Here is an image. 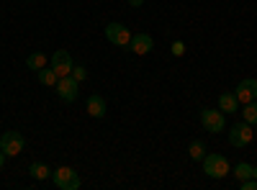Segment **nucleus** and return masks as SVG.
Returning a JSON list of instances; mask_svg holds the SVG:
<instances>
[{
    "label": "nucleus",
    "mask_w": 257,
    "mask_h": 190,
    "mask_svg": "<svg viewBox=\"0 0 257 190\" xmlns=\"http://www.w3.org/2000/svg\"><path fill=\"white\" fill-rule=\"evenodd\" d=\"M105 100L100 98V95H90L88 98V116H93V118H103L105 116Z\"/></svg>",
    "instance_id": "obj_12"
},
{
    "label": "nucleus",
    "mask_w": 257,
    "mask_h": 190,
    "mask_svg": "<svg viewBox=\"0 0 257 190\" xmlns=\"http://www.w3.org/2000/svg\"><path fill=\"white\" fill-rule=\"evenodd\" d=\"M49 67L59 75V77H67L72 75V67H75V62H72V54L70 52H64V49H57L49 59Z\"/></svg>",
    "instance_id": "obj_6"
},
{
    "label": "nucleus",
    "mask_w": 257,
    "mask_h": 190,
    "mask_svg": "<svg viewBox=\"0 0 257 190\" xmlns=\"http://www.w3.org/2000/svg\"><path fill=\"white\" fill-rule=\"evenodd\" d=\"M201 162H203V172L208 177H213V180H221V177H226L231 172L229 170V159L224 154H206Z\"/></svg>",
    "instance_id": "obj_1"
},
{
    "label": "nucleus",
    "mask_w": 257,
    "mask_h": 190,
    "mask_svg": "<svg viewBox=\"0 0 257 190\" xmlns=\"http://www.w3.org/2000/svg\"><path fill=\"white\" fill-rule=\"evenodd\" d=\"M29 172H31L34 180H47V177H52L54 170H49V167L41 164V162H31V164H29Z\"/></svg>",
    "instance_id": "obj_13"
},
{
    "label": "nucleus",
    "mask_w": 257,
    "mask_h": 190,
    "mask_svg": "<svg viewBox=\"0 0 257 190\" xmlns=\"http://www.w3.org/2000/svg\"><path fill=\"white\" fill-rule=\"evenodd\" d=\"M128 6H134V8H139V6H144V0H128Z\"/></svg>",
    "instance_id": "obj_22"
},
{
    "label": "nucleus",
    "mask_w": 257,
    "mask_h": 190,
    "mask_svg": "<svg viewBox=\"0 0 257 190\" xmlns=\"http://www.w3.org/2000/svg\"><path fill=\"white\" fill-rule=\"evenodd\" d=\"M234 95H237V100H239L242 105L249 103V100H254V98H257V80H252V77L242 80L239 85H237V90H234Z\"/></svg>",
    "instance_id": "obj_10"
},
{
    "label": "nucleus",
    "mask_w": 257,
    "mask_h": 190,
    "mask_svg": "<svg viewBox=\"0 0 257 190\" xmlns=\"http://www.w3.org/2000/svg\"><path fill=\"white\" fill-rule=\"evenodd\" d=\"M26 67L29 70H41V67H47V54H41V52H31L29 57H26Z\"/></svg>",
    "instance_id": "obj_15"
},
{
    "label": "nucleus",
    "mask_w": 257,
    "mask_h": 190,
    "mask_svg": "<svg viewBox=\"0 0 257 190\" xmlns=\"http://www.w3.org/2000/svg\"><path fill=\"white\" fill-rule=\"evenodd\" d=\"M72 77L77 80V82H82V80H88V70H85V67H72Z\"/></svg>",
    "instance_id": "obj_19"
},
{
    "label": "nucleus",
    "mask_w": 257,
    "mask_h": 190,
    "mask_svg": "<svg viewBox=\"0 0 257 190\" xmlns=\"http://www.w3.org/2000/svg\"><path fill=\"white\" fill-rule=\"evenodd\" d=\"M52 180L59 190H77L82 182H80V175L72 170V167H59V170L52 172Z\"/></svg>",
    "instance_id": "obj_3"
},
{
    "label": "nucleus",
    "mask_w": 257,
    "mask_h": 190,
    "mask_svg": "<svg viewBox=\"0 0 257 190\" xmlns=\"http://www.w3.org/2000/svg\"><path fill=\"white\" fill-rule=\"evenodd\" d=\"M239 187H242V190H257V180H254V177L242 180V182H239Z\"/></svg>",
    "instance_id": "obj_20"
},
{
    "label": "nucleus",
    "mask_w": 257,
    "mask_h": 190,
    "mask_svg": "<svg viewBox=\"0 0 257 190\" xmlns=\"http://www.w3.org/2000/svg\"><path fill=\"white\" fill-rule=\"evenodd\" d=\"M219 111H224V113H237V111H239L237 95H234V93H221V95H219Z\"/></svg>",
    "instance_id": "obj_11"
},
{
    "label": "nucleus",
    "mask_w": 257,
    "mask_h": 190,
    "mask_svg": "<svg viewBox=\"0 0 257 190\" xmlns=\"http://www.w3.org/2000/svg\"><path fill=\"white\" fill-rule=\"evenodd\" d=\"M254 136H257V131H254Z\"/></svg>",
    "instance_id": "obj_25"
},
{
    "label": "nucleus",
    "mask_w": 257,
    "mask_h": 190,
    "mask_svg": "<svg viewBox=\"0 0 257 190\" xmlns=\"http://www.w3.org/2000/svg\"><path fill=\"white\" fill-rule=\"evenodd\" d=\"M254 139V131H252V123L242 121V123H234L231 131H229V144L237 146V149H244V146H249Z\"/></svg>",
    "instance_id": "obj_2"
},
{
    "label": "nucleus",
    "mask_w": 257,
    "mask_h": 190,
    "mask_svg": "<svg viewBox=\"0 0 257 190\" xmlns=\"http://www.w3.org/2000/svg\"><path fill=\"white\" fill-rule=\"evenodd\" d=\"M128 49H132L134 54H149L155 49V39L149 34H134L132 41H128Z\"/></svg>",
    "instance_id": "obj_9"
},
{
    "label": "nucleus",
    "mask_w": 257,
    "mask_h": 190,
    "mask_svg": "<svg viewBox=\"0 0 257 190\" xmlns=\"http://www.w3.org/2000/svg\"><path fill=\"white\" fill-rule=\"evenodd\" d=\"M201 123H203V129L211 131V134H219L226 129V116L224 111H211V108H203L201 111Z\"/></svg>",
    "instance_id": "obj_5"
},
{
    "label": "nucleus",
    "mask_w": 257,
    "mask_h": 190,
    "mask_svg": "<svg viewBox=\"0 0 257 190\" xmlns=\"http://www.w3.org/2000/svg\"><path fill=\"white\" fill-rule=\"evenodd\" d=\"M188 154H190V159L201 162V159L206 157V144H203V141H190V146H188Z\"/></svg>",
    "instance_id": "obj_17"
},
{
    "label": "nucleus",
    "mask_w": 257,
    "mask_h": 190,
    "mask_svg": "<svg viewBox=\"0 0 257 190\" xmlns=\"http://www.w3.org/2000/svg\"><path fill=\"white\" fill-rule=\"evenodd\" d=\"M57 95H59L64 103H75L77 95H80V82H77L72 75L59 77V80H57Z\"/></svg>",
    "instance_id": "obj_7"
},
{
    "label": "nucleus",
    "mask_w": 257,
    "mask_h": 190,
    "mask_svg": "<svg viewBox=\"0 0 257 190\" xmlns=\"http://www.w3.org/2000/svg\"><path fill=\"white\" fill-rule=\"evenodd\" d=\"M252 177L257 180V167H252Z\"/></svg>",
    "instance_id": "obj_24"
},
{
    "label": "nucleus",
    "mask_w": 257,
    "mask_h": 190,
    "mask_svg": "<svg viewBox=\"0 0 257 190\" xmlns=\"http://www.w3.org/2000/svg\"><path fill=\"white\" fill-rule=\"evenodd\" d=\"M132 36H134V34L128 31L123 24H118V21H113V24L105 26V39H108L111 44H116V47H128Z\"/></svg>",
    "instance_id": "obj_8"
},
{
    "label": "nucleus",
    "mask_w": 257,
    "mask_h": 190,
    "mask_svg": "<svg viewBox=\"0 0 257 190\" xmlns=\"http://www.w3.org/2000/svg\"><path fill=\"white\" fill-rule=\"evenodd\" d=\"M242 116H244V121H247V123L257 126V98H254V100H249V103H244Z\"/></svg>",
    "instance_id": "obj_16"
},
{
    "label": "nucleus",
    "mask_w": 257,
    "mask_h": 190,
    "mask_svg": "<svg viewBox=\"0 0 257 190\" xmlns=\"http://www.w3.org/2000/svg\"><path fill=\"white\" fill-rule=\"evenodd\" d=\"M173 54L175 57H183L185 54V44H183V41H173Z\"/></svg>",
    "instance_id": "obj_21"
},
{
    "label": "nucleus",
    "mask_w": 257,
    "mask_h": 190,
    "mask_svg": "<svg viewBox=\"0 0 257 190\" xmlns=\"http://www.w3.org/2000/svg\"><path fill=\"white\" fill-rule=\"evenodd\" d=\"M57 80H59V75H57L52 67H41V70H39V82H41V85L57 88Z\"/></svg>",
    "instance_id": "obj_14"
},
{
    "label": "nucleus",
    "mask_w": 257,
    "mask_h": 190,
    "mask_svg": "<svg viewBox=\"0 0 257 190\" xmlns=\"http://www.w3.org/2000/svg\"><path fill=\"white\" fill-rule=\"evenodd\" d=\"M6 157H8V154H6L3 149H0V167H3V164H6Z\"/></svg>",
    "instance_id": "obj_23"
},
{
    "label": "nucleus",
    "mask_w": 257,
    "mask_h": 190,
    "mask_svg": "<svg viewBox=\"0 0 257 190\" xmlns=\"http://www.w3.org/2000/svg\"><path fill=\"white\" fill-rule=\"evenodd\" d=\"M231 175L237 177L239 182H242V180H249V177H252V167H249L247 162H239V164H237V167H234V170H231Z\"/></svg>",
    "instance_id": "obj_18"
},
{
    "label": "nucleus",
    "mask_w": 257,
    "mask_h": 190,
    "mask_svg": "<svg viewBox=\"0 0 257 190\" xmlns=\"http://www.w3.org/2000/svg\"><path fill=\"white\" fill-rule=\"evenodd\" d=\"M24 146H26V139L21 131H6L3 136H0V149H3L8 157H16L24 152Z\"/></svg>",
    "instance_id": "obj_4"
}]
</instances>
